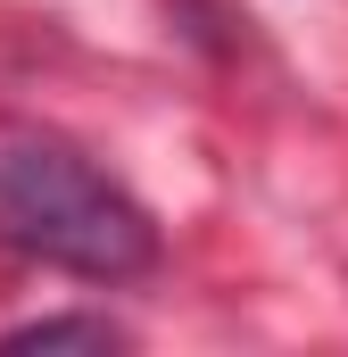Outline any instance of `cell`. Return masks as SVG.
Returning a JSON list of instances; mask_svg holds the SVG:
<instances>
[{
	"mask_svg": "<svg viewBox=\"0 0 348 357\" xmlns=\"http://www.w3.org/2000/svg\"><path fill=\"white\" fill-rule=\"evenodd\" d=\"M0 241H17L42 266L91 274V282H125L158 258V225L91 158L58 150V142L0 150Z\"/></svg>",
	"mask_w": 348,
	"mask_h": 357,
	"instance_id": "cell-1",
	"label": "cell"
},
{
	"mask_svg": "<svg viewBox=\"0 0 348 357\" xmlns=\"http://www.w3.org/2000/svg\"><path fill=\"white\" fill-rule=\"evenodd\" d=\"M0 349H116V324H100V316H50V324L8 333Z\"/></svg>",
	"mask_w": 348,
	"mask_h": 357,
	"instance_id": "cell-2",
	"label": "cell"
}]
</instances>
